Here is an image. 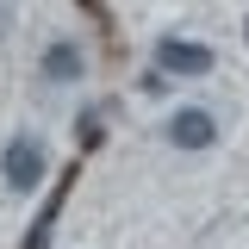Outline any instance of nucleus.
Wrapping results in <instances>:
<instances>
[{
  "label": "nucleus",
  "instance_id": "nucleus-3",
  "mask_svg": "<svg viewBox=\"0 0 249 249\" xmlns=\"http://www.w3.org/2000/svg\"><path fill=\"white\" fill-rule=\"evenodd\" d=\"M168 143H175V150H212L218 143V119L206 106H181V112L168 119Z\"/></svg>",
  "mask_w": 249,
  "mask_h": 249
},
{
  "label": "nucleus",
  "instance_id": "nucleus-2",
  "mask_svg": "<svg viewBox=\"0 0 249 249\" xmlns=\"http://www.w3.org/2000/svg\"><path fill=\"white\" fill-rule=\"evenodd\" d=\"M212 50L206 44H193V37H162L156 44V69L162 75H212Z\"/></svg>",
  "mask_w": 249,
  "mask_h": 249
},
{
  "label": "nucleus",
  "instance_id": "nucleus-4",
  "mask_svg": "<svg viewBox=\"0 0 249 249\" xmlns=\"http://www.w3.org/2000/svg\"><path fill=\"white\" fill-rule=\"evenodd\" d=\"M37 69H44V81H75V75H81V44H75V37H56Z\"/></svg>",
  "mask_w": 249,
  "mask_h": 249
},
{
  "label": "nucleus",
  "instance_id": "nucleus-1",
  "mask_svg": "<svg viewBox=\"0 0 249 249\" xmlns=\"http://www.w3.org/2000/svg\"><path fill=\"white\" fill-rule=\"evenodd\" d=\"M44 168H50V150H44V137H6V150H0V175L13 193H31V187L44 181Z\"/></svg>",
  "mask_w": 249,
  "mask_h": 249
},
{
  "label": "nucleus",
  "instance_id": "nucleus-5",
  "mask_svg": "<svg viewBox=\"0 0 249 249\" xmlns=\"http://www.w3.org/2000/svg\"><path fill=\"white\" fill-rule=\"evenodd\" d=\"M56 212H62V193H50L44 199V212H37V224H31L25 249H50V231H56Z\"/></svg>",
  "mask_w": 249,
  "mask_h": 249
}]
</instances>
